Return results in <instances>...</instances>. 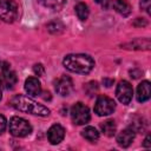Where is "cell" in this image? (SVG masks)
<instances>
[{"instance_id": "obj_4", "label": "cell", "mask_w": 151, "mask_h": 151, "mask_svg": "<svg viewBox=\"0 0 151 151\" xmlns=\"http://www.w3.org/2000/svg\"><path fill=\"white\" fill-rule=\"evenodd\" d=\"M71 118L72 122L77 125H85L90 122L91 114L88 107L83 103H77L71 109Z\"/></svg>"}, {"instance_id": "obj_20", "label": "cell", "mask_w": 151, "mask_h": 151, "mask_svg": "<svg viewBox=\"0 0 151 151\" xmlns=\"http://www.w3.org/2000/svg\"><path fill=\"white\" fill-rule=\"evenodd\" d=\"M140 8L150 14V0H142L140 1Z\"/></svg>"}, {"instance_id": "obj_9", "label": "cell", "mask_w": 151, "mask_h": 151, "mask_svg": "<svg viewBox=\"0 0 151 151\" xmlns=\"http://www.w3.org/2000/svg\"><path fill=\"white\" fill-rule=\"evenodd\" d=\"M55 92L63 97L70 96L71 92L73 91V81L70 77L63 76L55 81Z\"/></svg>"}, {"instance_id": "obj_19", "label": "cell", "mask_w": 151, "mask_h": 151, "mask_svg": "<svg viewBox=\"0 0 151 151\" xmlns=\"http://www.w3.org/2000/svg\"><path fill=\"white\" fill-rule=\"evenodd\" d=\"M33 71H34V73H35L38 77H41V76L45 73V68H44V66H42L41 64H35V65L33 66Z\"/></svg>"}, {"instance_id": "obj_7", "label": "cell", "mask_w": 151, "mask_h": 151, "mask_svg": "<svg viewBox=\"0 0 151 151\" xmlns=\"http://www.w3.org/2000/svg\"><path fill=\"white\" fill-rule=\"evenodd\" d=\"M132 94H133V88L132 85L126 81V80H122L118 85H117V90H116V96L118 98V100L124 104L127 105L131 99H132Z\"/></svg>"}, {"instance_id": "obj_15", "label": "cell", "mask_w": 151, "mask_h": 151, "mask_svg": "<svg viewBox=\"0 0 151 151\" xmlns=\"http://www.w3.org/2000/svg\"><path fill=\"white\" fill-rule=\"evenodd\" d=\"M100 129H101V131H103V133L105 134V136H107V137H113L114 134H116V123L113 122V120H111V119H109V120H106V122H104L101 125H100Z\"/></svg>"}, {"instance_id": "obj_1", "label": "cell", "mask_w": 151, "mask_h": 151, "mask_svg": "<svg viewBox=\"0 0 151 151\" xmlns=\"http://www.w3.org/2000/svg\"><path fill=\"white\" fill-rule=\"evenodd\" d=\"M11 105L18 111L40 116V117H46L51 112L50 109H47L45 105L39 104L35 100H33L32 98L26 97L24 94H15L11 99Z\"/></svg>"}, {"instance_id": "obj_25", "label": "cell", "mask_w": 151, "mask_h": 151, "mask_svg": "<svg viewBox=\"0 0 151 151\" xmlns=\"http://www.w3.org/2000/svg\"><path fill=\"white\" fill-rule=\"evenodd\" d=\"M0 100H1V88H0Z\"/></svg>"}, {"instance_id": "obj_10", "label": "cell", "mask_w": 151, "mask_h": 151, "mask_svg": "<svg viewBox=\"0 0 151 151\" xmlns=\"http://www.w3.org/2000/svg\"><path fill=\"white\" fill-rule=\"evenodd\" d=\"M65 137V129L60 125V124H54L52 125L48 131H47V138H48V142L53 145H57L59 144Z\"/></svg>"}, {"instance_id": "obj_12", "label": "cell", "mask_w": 151, "mask_h": 151, "mask_svg": "<svg viewBox=\"0 0 151 151\" xmlns=\"http://www.w3.org/2000/svg\"><path fill=\"white\" fill-rule=\"evenodd\" d=\"M151 96V86L149 80L142 81L137 87V100L139 103H144L150 99Z\"/></svg>"}, {"instance_id": "obj_11", "label": "cell", "mask_w": 151, "mask_h": 151, "mask_svg": "<svg viewBox=\"0 0 151 151\" xmlns=\"http://www.w3.org/2000/svg\"><path fill=\"white\" fill-rule=\"evenodd\" d=\"M25 91L29 96H38L41 92V84L35 77H29L25 80Z\"/></svg>"}, {"instance_id": "obj_13", "label": "cell", "mask_w": 151, "mask_h": 151, "mask_svg": "<svg viewBox=\"0 0 151 151\" xmlns=\"http://www.w3.org/2000/svg\"><path fill=\"white\" fill-rule=\"evenodd\" d=\"M134 139V130L132 129H125L123 131H120L117 136V142L120 146L123 147H127L131 145V143Z\"/></svg>"}, {"instance_id": "obj_6", "label": "cell", "mask_w": 151, "mask_h": 151, "mask_svg": "<svg viewBox=\"0 0 151 151\" xmlns=\"http://www.w3.org/2000/svg\"><path fill=\"white\" fill-rule=\"evenodd\" d=\"M116 109V103L112 98L107 97V96H99L98 99L96 100V104H94V112L100 116V117H104V116H109L111 113H113Z\"/></svg>"}, {"instance_id": "obj_2", "label": "cell", "mask_w": 151, "mask_h": 151, "mask_svg": "<svg viewBox=\"0 0 151 151\" xmlns=\"http://www.w3.org/2000/svg\"><path fill=\"white\" fill-rule=\"evenodd\" d=\"M63 65L73 73L86 74L94 67V60L87 54H68L64 58Z\"/></svg>"}, {"instance_id": "obj_17", "label": "cell", "mask_w": 151, "mask_h": 151, "mask_svg": "<svg viewBox=\"0 0 151 151\" xmlns=\"http://www.w3.org/2000/svg\"><path fill=\"white\" fill-rule=\"evenodd\" d=\"M74 9H76V14H77L78 19H80V20L84 21V20H86L88 18L90 11H88V7H87V5L85 2H78L76 5Z\"/></svg>"}, {"instance_id": "obj_14", "label": "cell", "mask_w": 151, "mask_h": 151, "mask_svg": "<svg viewBox=\"0 0 151 151\" xmlns=\"http://www.w3.org/2000/svg\"><path fill=\"white\" fill-rule=\"evenodd\" d=\"M113 8L123 17H127L131 13V5L125 0H114Z\"/></svg>"}, {"instance_id": "obj_22", "label": "cell", "mask_w": 151, "mask_h": 151, "mask_svg": "<svg viewBox=\"0 0 151 151\" xmlns=\"http://www.w3.org/2000/svg\"><path fill=\"white\" fill-rule=\"evenodd\" d=\"M98 5H100L103 8H107L111 5V0H96Z\"/></svg>"}, {"instance_id": "obj_3", "label": "cell", "mask_w": 151, "mask_h": 151, "mask_svg": "<svg viewBox=\"0 0 151 151\" xmlns=\"http://www.w3.org/2000/svg\"><path fill=\"white\" fill-rule=\"evenodd\" d=\"M8 127L11 134L14 137H26L32 132L31 124L21 117H12Z\"/></svg>"}, {"instance_id": "obj_16", "label": "cell", "mask_w": 151, "mask_h": 151, "mask_svg": "<svg viewBox=\"0 0 151 151\" xmlns=\"http://www.w3.org/2000/svg\"><path fill=\"white\" fill-rule=\"evenodd\" d=\"M81 136L86 139V140H88V142H96L98 138H99V132L97 131V129H94V127H92V126H87V127H85L83 131H81Z\"/></svg>"}, {"instance_id": "obj_18", "label": "cell", "mask_w": 151, "mask_h": 151, "mask_svg": "<svg viewBox=\"0 0 151 151\" xmlns=\"http://www.w3.org/2000/svg\"><path fill=\"white\" fill-rule=\"evenodd\" d=\"M39 2L42 5V6H45V7H47V8H51V9H60L64 5H65V2H66V0H39Z\"/></svg>"}, {"instance_id": "obj_24", "label": "cell", "mask_w": 151, "mask_h": 151, "mask_svg": "<svg viewBox=\"0 0 151 151\" xmlns=\"http://www.w3.org/2000/svg\"><path fill=\"white\" fill-rule=\"evenodd\" d=\"M103 81H104V84H105V86H111V84L113 83V80H107V79H104Z\"/></svg>"}, {"instance_id": "obj_21", "label": "cell", "mask_w": 151, "mask_h": 151, "mask_svg": "<svg viewBox=\"0 0 151 151\" xmlns=\"http://www.w3.org/2000/svg\"><path fill=\"white\" fill-rule=\"evenodd\" d=\"M6 126H7V120H6V118H5L2 114H0V134L5 131Z\"/></svg>"}, {"instance_id": "obj_23", "label": "cell", "mask_w": 151, "mask_h": 151, "mask_svg": "<svg viewBox=\"0 0 151 151\" xmlns=\"http://www.w3.org/2000/svg\"><path fill=\"white\" fill-rule=\"evenodd\" d=\"M150 139H151V137H150V134H147L146 138H145V140H144V143H143V146H144V147H146V149L151 147V142H150Z\"/></svg>"}, {"instance_id": "obj_5", "label": "cell", "mask_w": 151, "mask_h": 151, "mask_svg": "<svg viewBox=\"0 0 151 151\" xmlns=\"http://www.w3.org/2000/svg\"><path fill=\"white\" fill-rule=\"evenodd\" d=\"M18 18V6L13 0H0V20L13 22Z\"/></svg>"}, {"instance_id": "obj_8", "label": "cell", "mask_w": 151, "mask_h": 151, "mask_svg": "<svg viewBox=\"0 0 151 151\" xmlns=\"http://www.w3.org/2000/svg\"><path fill=\"white\" fill-rule=\"evenodd\" d=\"M18 78L14 71H12L8 66L2 68V72L0 74V86L6 90H12L14 85L17 84Z\"/></svg>"}]
</instances>
